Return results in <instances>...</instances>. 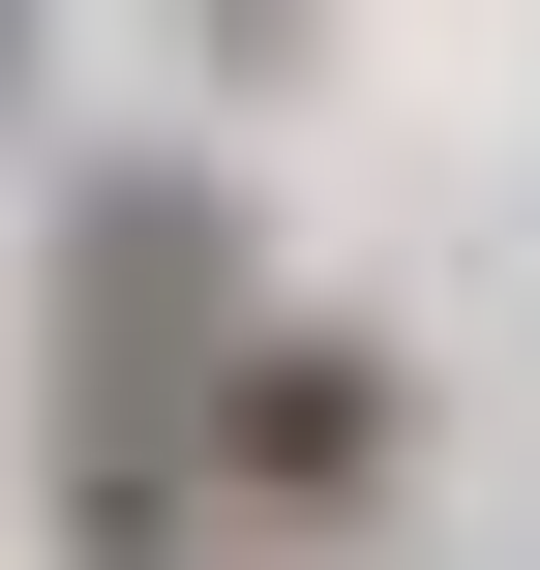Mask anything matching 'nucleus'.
I'll return each mask as SVG.
<instances>
[{"instance_id": "1", "label": "nucleus", "mask_w": 540, "mask_h": 570, "mask_svg": "<svg viewBox=\"0 0 540 570\" xmlns=\"http://www.w3.org/2000/svg\"><path fill=\"white\" fill-rule=\"evenodd\" d=\"M180 421H210L240 511H361V481H391V361H331V331H210Z\"/></svg>"}]
</instances>
